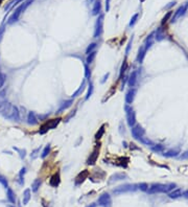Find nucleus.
<instances>
[{
    "label": "nucleus",
    "mask_w": 188,
    "mask_h": 207,
    "mask_svg": "<svg viewBox=\"0 0 188 207\" xmlns=\"http://www.w3.org/2000/svg\"><path fill=\"white\" fill-rule=\"evenodd\" d=\"M60 182H61V177H60V173L57 171V173H55V174L50 178L49 183L52 187H57L60 184Z\"/></svg>",
    "instance_id": "obj_12"
},
{
    "label": "nucleus",
    "mask_w": 188,
    "mask_h": 207,
    "mask_svg": "<svg viewBox=\"0 0 188 207\" xmlns=\"http://www.w3.org/2000/svg\"><path fill=\"white\" fill-rule=\"evenodd\" d=\"M98 205L102 207H111L112 205V200L110 197L109 193H102L99 198H98Z\"/></svg>",
    "instance_id": "obj_5"
},
{
    "label": "nucleus",
    "mask_w": 188,
    "mask_h": 207,
    "mask_svg": "<svg viewBox=\"0 0 188 207\" xmlns=\"http://www.w3.org/2000/svg\"><path fill=\"white\" fill-rule=\"evenodd\" d=\"M85 86H86V81H83V83H82V85L79 86V88L77 89V90L75 91V92L73 93V94H72V97H76V96H79V94H81L82 92H83L84 90H85Z\"/></svg>",
    "instance_id": "obj_21"
},
{
    "label": "nucleus",
    "mask_w": 188,
    "mask_h": 207,
    "mask_svg": "<svg viewBox=\"0 0 188 207\" xmlns=\"http://www.w3.org/2000/svg\"><path fill=\"white\" fill-rule=\"evenodd\" d=\"M6 197H7V200L10 201L12 204H15V203H16V197H15V193L12 191V188L7 187Z\"/></svg>",
    "instance_id": "obj_16"
},
{
    "label": "nucleus",
    "mask_w": 188,
    "mask_h": 207,
    "mask_svg": "<svg viewBox=\"0 0 188 207\" xmlns=\"http://www.w3.org/2000/svg\"><path fill=\"white\" fill-rule=\"evenodd\" d=\"M129 80V86L130 87H134L135 86V84H136V82H137V72L136 71H134V72H132V74L130 75V79H128Z\"/></svg>",
    "instance_id": "obj_18"
},
{
    "label": "nucleus",
    "mask_w": 188,
    "mask_h": 207,
    "mask_svg": "<svg viewBox=\"0 0 188 207\" xmlns=\"http://www.w3.org/2000/svg\"><path fill=\"white\" fill-rule=\"evenodd\" d=\"M108 78H109V73L105 74V75H104V78H102V80H101V83H102V84L105 83V82H106V81H107V80H108Z\"/></svg>",
    "instance_id": "obj_44"
},
{
    "label": "nucleus",
    "mask_w": 188,
    "mask_h": 207,
    "mask_svg": "<svg viewBox=\"0 0 188 207\" xmlns=\"http://www.w3.org/2000/svg\"><path fill=\"white\" fill-rule=\"evenodd\" d=\"M15 150L18 151V152L20 153V158H21V159L25 158V156H26V151L25 150H19V149H15Z\"/></svg>",
    "instance_id": "obj_35"
},
{
    "label": "nucleus",
    "mask_w": 188,
    "mask_h": 207,
    "mask_svg": "<svg viewBox=\"0 0 188 207\" xmlns=\"http://www.w3.org/2000/svg\"><path fill=\"white\" fill-rule=\"evenodd\" d=\"M5 82V74H3L2 72H0V88L4 85Z\"/></svg>",
    "instance_id": "obj_34"
},
{
    "label": "nucleus",
    "mask_w": 188,
    "mask_h": 207,
    "mask_svg": "<svg viewBox=\"0 0 188 207\" xmlns=\"http://www.w3.org/2000/svg\"><path fill=\"white\" fill-rule=\"evenodd\" d=\"M96 53H97V51L96 50H94V51H92V53H90L89 55H87V60H86V64H91V63H93V61L95 60L96 58Z\"/></svg>",
    "instance_id": "obj_20"
},
{
    "label": "nucleus",
    "mask_w": 188,
    "mask_h": 207,
    "mask_svg": "<svg viewBox=\"0 0 188 207\" xmlns=\"http://www.w3.org/2000/svg\"><path fill=\"white\" fill-rule=\"evenodd\" d=\"M87 207H96V204H95V203H92V204L88 205Z\"/></svg>",
    "instance_id": "obj_45"
},
{
    "label": "nucleus",
    "mask_w": 188,
    "mask_h": 207,
    "mask_svg": "<svg viewBox=\"0 0 188 207\" xmlns=\"http://www.w3.org/2000/svg\"><path fill=\"white\" fill-rule=\"evenodd\" d=\"M26 173V167H22L19 173V177H24V174Z\"/></svg>",
    "instance_id": "obj_41"
},
{
    "label": "nucleus",
    "mask_w": 188,
    "mask_h": 207,
    "mask_svg": "<svg viewBox=\"0 0 188 207\" xmlns=\"http://www.w3.org/2000/svg\"><path fill=\"white\" fill-rule=\"evenodd\" d=\"M85 78H86L87 80L88 79H90V76H91V70H90V68H89V65L88 64H85Z\"/></svg>",
    "instance_id": "obj_30"
},
{
    "label": "nucleus",
    "mask_w": 188,
    "mask_h": 207,
    "mask_svg": "<svg viewBox=\"0 0 188 207\" xmlns=\"http://www.w3.org/2000/svg\"><path fill=\"white\" fill-rule=\"evenodd\" d=\"M39 122L38 118H37V115L35 114V112H28L27 114V124H31V126H36Z\"/></svg>",
    "instance_id": "obj_10"
},
{
    "label": "nucleus",
    "mask_w": 188,
    "mask_h": 207,
    "mask_svg": "<svg viewBox=\"0 0 188 207\" xmlns=\"http://www.w3.org/2000/svg\"><path fill=\"white\" fill-rule=\"evenodd\" d=\"M98 155H99V144H98V147H96V148L92 151V153L90 154L89 158L87 159V164L88 165L94 164V163L96 162V160H97V158H98Z\"/></svg>",
    "instance_id": "obj_6"
},
{
    "label": "nucleus",
    "mask_w": 188,
    "mask_h": 207,
    "mask_svg": "<svg viewBox=\"0 0 188 207\" xmlns=\"http://www.w3.org/2000/svg\"><path fill=\"white\" fill-rule=\"evenodd\" d=\"M7 207H14V206H7Z\"/></svg>",
    "instance_id": "obj_47"
},
{
    "label": "nucleus",
    "mask_w": 188,
    "mask_h": 207,
    "mask_svg": "<svg viewBox=\"0 0 188 207\" xmlns=\"http://www.w3.org/2000/svg\"><path fill=\"white\" fill-rule=\"evenodd\" d=\"M4 31H5V26L4 25H2V26L0 27V42H1V40H2V38H3Z\"/></svg>",
    "instance_id": "obj_38"
},
{
    "label": "nucleus",
    "mask_w": 188,
    "mask_h": 207,
    "mask_svg": "<svg viewBox=\"0 0 188 207\" xmlns=\"http://www.w3.org/2000/svg\"><path fill=\"white\" fill-rule=\"evenodd\" d=\"M104 19L105 16L102 14H100L98 16L97 20L95 22V27H94V38H99L104 33Z\"/></svg>",
    "instance_id": "obj_3"
},
{
    "label": "nucleus",
    "mask_w": 188,
    "mask_h": 207,
    "mask_svg": "<svg viewBox=\"0 0 188 207\" xmlns=\"http://www.w3.org/2000/svg\"><path fill=\"white\" fill-rule=\"evenodd\" d=\"M96 46H97V44L96 43H91L90 45H88V47H87L86 49V53L87 55H89L90 53H92V51H94L96 48Z\"/></svg>",
    "instance_id": "obj_27"
},
{
    "label": "nucleus",
    "mask_w": 188,
    "mask_h": 207,
    "mask_svg": "<svg viewBox=\"0 0 188 207\" xmlns=\"http://www.w3.org/2000/svg\"><path fill=\"white\" fill-rule=\"evenodd\" d=\"M100 11H101V3H100L99 0H96L95 3H94V6L92 9V15L93 16H97V15H99Z\"/></svg>",
    "instance_id": "obj_15"
},
{
    "label": "nucleus",
    "mask_w": 188,
    "mask_h": 207,
    "mask_svg": "<svg viewBox=\"0 0 188 207\" xmlns=\"http://www.w3.org/2000/svg\"><path fill=\"white\" fill-rule=\"evenodd\" d=\"M143 57H144V50L141 48V49H139V53H138V61L139 62H142L143 60Z\"/></svg>",
    "instance_id": "obj_33"
},
{
    "label": "nucleus",
    "mask_w": 188,
    "mask_h": 207,
    "mask_svg": "<svg viewBox=\"0 0 188 207\" xmlns=\"http://www.w3.org/2000/svg\"><path fill=\"white\" fill-rule=\"evenodd\" d=\"M89 173L88 171H83L82 173H79V175H77V177L75 178V185H79V184H82L85 181V179H87V177H88Z\"/></svg>",
    "instance_id": "obj_9"
},
{
    "label": "nucleus",
    "mask_w": 188,
    "mask_h": 207,
    "mask_svg": "<svg viewBox=\"0 0 188 207\" xmlns=\"http://www.w3.org/2000/svg\"><path fill=\"white\" fill-rule=\"evenodd\" d=\"M33 2V0H26V1H24L23 3H22L21 5H20L18 9H17L16 11L14 12V14L12 15V16L10 17V19H9V21H7V23L9 24H13L15 23V22H17L18 20H19L20 16H21V14L24 12V11L26 10L27 7L29 6V5L31 4V3Z\"/></svg>",
    "instance_id": "obj_2"
},
{
    "label": "nucleus",
    "mask_w": 188,
    "mask_h": 207,
    "mask_svg": "<svg viewBox=\"0 0 188 207\" xmlns=\"http://www.w3.org/2000/svg\"><path fill=\"white\" fill-rule=\"evenodd\" d=\"M143 130L142 128H141L140 126H136V127H133L132 128V134H133V136L136 138V139H139V138L141 137V135L143 134Z\"/></svg>",
    "instance_id": "obj_13"
},
{
    "label": "nucleus",
    "mask_w": 188,
    "mask_h": 207,
    "mask_svg": "<svg viewBox=\"0 0 188 207\" xmlns=\"http://www.w3.org/2000/svg\"><path fill=\"white\" fill-rule=\"evenodd\" d=\"M126 68H128V63H126V61H123V63H122V65H121V68H120V73H119V80H122L124 72L126 71Z\"/></svg>",
    "instance_id": "obj_22"
},
{
    "label": "nucleus",
    "mask_w": 188,
    "mask_h": 207,
    "mask_svg": "<svg viewBox=\"0 0 188 207\" xmlns=\"http://www.w3.org/2000/svg\"><path fill=\"white\" fill-rule=\"evenodd\" d=\"M110 11V0H106V12Z\"/></svg>",
    "instance_id": "obj_42"
},
{
    "label": "nucleus",
    "mask_w": 188,
    "mask_h": 207,
    "mask_svg": "<svg viewBox=\"0 0 188 207\" xmlns=\"http://www.w3.org/2000/svg\"><path fill=\"white\" fill-rule=\"evenodd\" d=\"M93 91H94V86H93L92 83H90V85H89V88H88V92H87L86 94V97H85V100H88L89 98L91 97V95L93 94Z\"/></svg>",
    "instance_id": "obj_24"
},
{
    "label": "nucleus",
    "mask_w": 188,
    "mask_h": 207,
    "mask_svg": "<svg viewBox=\"0 0 188 207\" xmlns=\"http://www.w3.org/2000/svg\"><path fill=\"white\" fill-rule=\"evenodd\" d=\"M126 179V175L124 173H116V174L112 175V176L110 177V180H109V184H112L116 181H120V180H124Z\"/></svg>",
    "instance_id": "obj_8"
},
{
    "label": "nucleus",
    "mask_w": 188,
    "mask_h": 207,
    "mask_svg": "<svg viewBox=\"0 0 188 207\" xmlns=\"http://www.w3.org/2000/svg\"><path fill=\"white\" fill-rule=\"evenodd\" d=\"M60 120L61 119L60 118H57V119H53V120H50L48 124H49V127H50V129H55V127L59 124V122H60Z\"/></svg>",
    "instance_id": "obj_29"
},
{
    "label": "nucleus",
    "mask_w": 188,
    "mask_h": 207,
    "mask_svg": "<svg viewBox=\"0 0 188 207\" xmlns=\"http://www.w3.org/2000/svg\"><path fill=\"white\" fill-rule=\"evenodd\" d=\"M134 189H135L134 185H129V184H126V185H120L113 189V193H115V195H121V193H126V191H134Z\"/></svg>",
    "instance_id": "obj_7"
},
{
    "label": "nucleus",
    "mask_w": 188,
    "mask_h": 207,
    "mask_svg": "<svg viewBox=\"0 0 188 207\" xmlns=\"http://www.w3.org/2000/svg\"><path fill=\"white\" fill-rule=\"evenodd\" d=\"M40 152V148H37L36 150H33V152L31 154V157L33 158V159H35V158H37V156H38V153Z\"/></svg>",
    "instance_id": "obj_36"
},
{
    "label": "nucleus",
    "mask_w": 188,
    "mask_h": 207,
    "mask_svg": "<svg viewBox=\"0 0 188 207\" xmlns=\"http://www.w3.org/2000/svg\"><path fill=\"white\" fill-rule=\"evenodd\" d=\"M137 18H138V14L134 15L133 18L131 19V22H130V26H133L134 24L136 23V21H137Z\"/></svg>",
    "instance_id": "obj_37"
},
{
    "label": "nucleus",
    "mask_w": 188,
    "mask_h": 207,
    "mask_svg": "<svg viewBox=\"0 0 188 207\" xmlns=\"http://www.w3.org/2000/svg\"><path fill=\"white\" fill-rule=\"evenodd\" d=\"M75 112H76L75 110H74V111H72L71 113H70V114L68 115V116H67L66 118H65V122H69V119L71 118V117H73L74 115H75Z\"/></svg>",
    "instance_id": "obj_39"
},
{
    "label": "nucleus",
    "mask_w": 188,
    "mask_h": 207,
    "mask_svg": "<svg viewBox=\"0 0 188 207\" xmlns=\"http://www.w3.org/2000/svg\"><path fill=\"white\" fill-rule=\"evenodd\" d=\"M48 130H50V127H49V124H48V122H46V124H44L43 126L40 128V130H39V133H40V134H45L46 132H48Z\"/></svg>",
    "instance_id": "obj_25"
},
{
    "label": "nucleus",
    "mask_w": 188,
    "mask_h": 207,
    "mask_svg": "<svg viewBox=\"0 0 188 207\" xmlns=\"http://www.w3.org/2000/svg\"><path fill=\"white\" fill-rule=\"evenodd\" d=\"M0 183L2 184V185L4 186L5 188L9 187V183H7L6 178H5V177H3V176H1V175H0Z\"/></svg>",
    "instance_id": "obj_31"
},
{
    "label": "nucleus",
    "mask_w": 188,
    "mask_h": 207,
    "mask_svg": "<svg viewBox=\"0 0 188 207\" xmlns=\"http://www.w3.org/2000/svg\"><path fill=\"white\" fill-rule=\"evenodd\" d=\"M31 189L29 188H27V189H25L23 193V204L26 205L28 204L29 200H31Z\"/></svg>",
    "instance_id": "obj_17"
},
{
    "label": "nucleus",
    "mask_w": 188,
    "mask_h": 207,
    "mask_svg": "<svg viewBox=\"0 0 188 207\" xmlns=\"http://www.w3.org/2000/svg\"><path fill=\"white\" fill-rule=\"evenodd\" d=\"M48 116H49L48 113H46V114H39L37 116V118H38V120H46L48 118Z\"/></svg>",
    "instance_id": "obj_32"
},
{
    "label": "nucleus",
    "mask_w": 188,
    "mask_h": 207,
    "mask_svg": "<svg viewBox=\"0 0 188 207\" xmlns=\"http://www.w3.org/2000/svg\"><path fill=\"white\" fill-rule=\"evenodd\" d=\"M124 110H126V118H128V124H129V126L131 127V128H133L134 124H135V122H136L135 112L133 111V109H132V108L130 107L129 105H126V107H124Z\"/></svg>",
    "instance_id": "obj_4"
},
{
    "label": "nucleus",
    "mask_w": 188,
    "mask_h": 207,
    "mask_svg": "<svg viewBox=\"0 0 188 207\" xmlns=\"http://www.w3.org/2000/svg\"><path fill=\"white\" fill-rule=\"evenodd\" d=\"M50 153V145L48 144V145H46L45 148H44V150H43V152H42V154H41V158H46L48 156V154Z\"/></svg>",
    "instance_id": "obj_26"
},
{
    "label": "nucleus",
    "mask_w": 188,
    "mask_h": 207,
    "mask_svg": "<svg viewBox=\"0 0 188 207\" xmlns=\"http://www.w3.org/2000/svg\"><path fill=\"white\" fill-rule=\"evenodd\" d=\"M135 94H136V89H130L128 91L126 95V104H132V102L134 100V97H135Z\"/></svg>",
    "instance_id": "obj_14"
},
{
    "label": "nucleus",
    "mask_w": 188,
    "mask_h": 207,
    "mask_svg": "<svg viewBox=\"0 0 188 207\" xmlns=\"http://www.w3.org/2000/svg\"><path fill=\"white\" fill-rule=\"evenodd\" d=\"M1 1H2V0H0V4H1Z\"/></svg>",
    "instance_id": "obj_46"
},
{
    "label": "nucleus",
    "mask_w": 188,
    "mask_h": 207,
    "mask_svg": "<svg viewBox=\"0 0 188 207\" xmlns=\"http://www.w3.org/2000/svg\"><path fill=\"white\" fill-rule=\"evenodd\" d=\"M146 184L145 183H142V184H140V185H139V188H140L141 191H145V189H146Z\"/></svg>",
    "instance_id": "obj_43"
},
{
    "label": "nucleus",
    "mask_w": 188,
    "mask_h": 207,
    "mask_svg": "<svg viewBox=\"0 0 188 207\" xmlns=\"http://www.w3.org/2000/svg\"><path fill=\"white\" fill-rule=\"evenodd\" d=\"M41 186V180L40 179H36V180H33V182L31 183V191L33 193H37L39 191V188Z\"/></svg>",
    "instance_id": "obj_19"
},
{
    "label": "nucleus",
    "mask_w": 188,
    "mask_h": 207,
    "mask_svg": "<svg viewBox=\"0 0 188 207\" xmlns=\"http://www.w3.org/2000/svg\"><path fill=\"white\" fill-rule=\"evenodd\" d=\"M0 114L4 118L10 119L12 122H18L20 120V112L16 106H14L11 102H5L1 107H0Z\"/></svg>",
    "instance_id": "obj_1"
},
{
    "label": "nucleus",
    "mask_w": 188,
    "mask_h": 207,
    "mask_svg": "<svg viewBox=\"0 0 188 207\" xmlns=\"http://www.w3.org/2000/svg\"><path fill=\"white\" fill-rule=\"evenodd\" d=\"M104 134H105V126H101L99 129H98L97 133L95 134V139H96V140L100 139V138L104 136Z\"/></svg>",
    "instance_id": "obj_23"
},
{
    "label": "nucleus",
    "mask_w": 188,
    "mask_h": 207,
    "mask_svg": "<svg viewBox=\"0 0 188 207\" xmlns=\"http://www.w3.org/2000/svg\"><path fill=\"white\" fill-rule=\"evenodd\" d=\"M5 94H6V92H5V90H1L0 91V107L4 104L6 100H5Z\"/></svg>",
    "instance_id": "obj_28"
},
{
    "label": "nucleus",
    "mask_w": 188,
    "mask_h": 207,
    "mask_svg": "<svg viewBox=\"0 0 188 207\" xmlns=\"http://www.w3.org/2000/svg\"><path fill=\"white\" fill-rule=\"evenodd\" d=\"M132 40H133V38L130 40V42H129V44H128V47H126V55H129V53H130V49H131V45H132Z\"/></svg>",
    "instance_id": "obj_40"
},
{
    "label": "nucleus",
    "mask_w": 188,
    "mask_h": 207,
    "mask_svg": "<svg viewBox=\"0 0 188 207\" xmlns=\"http://www.w3.org/2000/svg\"><path fill=\"white\" fill-rule=\"evenodd\" d=\"M72 104H73V100H68L63 102L62 104H61V106H60V108L57 109V113H62L63 111H65L66 109H68V108L71 107Z\"/></svg>",
    "instance_id": "obj_11"
}]
</instances>
